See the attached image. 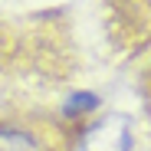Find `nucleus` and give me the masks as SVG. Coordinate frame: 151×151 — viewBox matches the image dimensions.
Instances as JSON below:
<instances>
[{"instance_id": "nucleus-1", "label": "nucleus", "mask_w": 151, "mask_h": 151, "mask_svg": "<svg viewBox=\"0 0 151 151\" xmlns=\"http://www.w3.org/2000/svg\"><path fill=\"white\" fill-rule=\"evenodd\" d=\"M76 46L56 20L0 17V112L53 109L76 79Z\"/></svg>"}, {"instance_id": "nucleus-2", "label": "nucleus", "mask_w": 151, "mask_h": 151, "mask_svg": "<svg viewBox=\"0 0 151 151\" xmlns=\"http://www.w3.org/2000/svg\"><path fill=\"white\" fill-rule=\"evenodd\" d=\"M82 118L63 109L0 112V151H79Z\"/></svg>"}, {"instance_id": "nucleus-3", "label": "nucleus", "mask_w": 151, "mask_h": 151, "mask_svg": "<svg viewBox=\"0 0 151 151\" xmlns=\"http://www.w3.org/2000/svg\"><path fill=\"white\" fill-rule=\"evenodd\" d=\"M79 151H135V122L125 112H102L82 118Z\"/></svg>"}, {"instance_id": "nucleus-4", "label": "nucleus", "mask_w": 151, "mask_h": 151, "mask_svg": "<svg viewBox=\"0 0 151 151\" xmlns=\"http://www.w3.org/2000/svg\"><path fill=\"white\" fill-rule=\"evenodd\" d=\"M141 95H145V109H148V118H151V66H148L145 79H141Z\"/></svg>"}]
</instances>
